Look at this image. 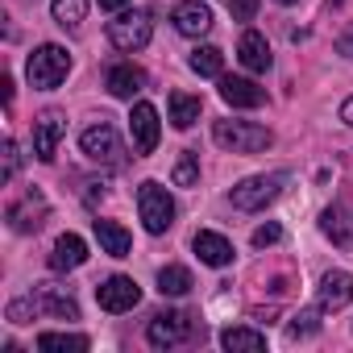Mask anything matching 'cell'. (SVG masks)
Returning a JSON list of instances; mask_svg holds the SVG:
<instances>
[{
    "label": "cell",
    "instance_id": "obj_1",
    "mask_svg": "<svg viewBox=\"0 0 353 353\" xmlns=\"http://www.w3.org/2000/svg\"><path fill=\"white\" fill-rule=\"evenodd\" d=\"M287 183H291V170L250 174V179H241V183L229 192V200H233V208H241V212H262L266 204H274V200L283 196Z\"/></svg>",
    "mask_w": 353,
    "mask_h": 353
},
{
    "label": "cell",
    "instance_id": "obj_2",
    "mask_svg": "<svg viewBox=\"0 0 353 353\" xmlns=\"http://www.w3.org/2000/svg\"><path fill=\"white\" fill-rule=\"evenodd\" d=\"M67 75H71V54H67V46H59V42L38 46V50L30 54V63H26V79H30V88H38V92H54Z\"/></svg>",
    "mask_w": 353,
    "mask_h": 353
},
{
    "label": "cell",
    "instance_id": "obj_3",
    "mask_svg": "<svg viewBox=\"0 0 353 353\" xmlns=\"http://www.w3.org/2000/svg\"><path fill=\"white\" fill-rule=\"evenodd\" d=\"M212 141L221 150H233V154H262V150L274 145V133L258 121H216Z\"/></svg>",
    "mask_w": 353,
    "mask_h": 353
},
{
    "label": "cell",
    "instance_id": "obj_4",
    "mask_svg": "<svg viewBox=\"0 0 353 353\" xmlns=\"http://www.w3.org/2000/svg\"><path fill=\"white\" fill-rule=\"evenodd\" d=\"M137 212H141L145 233H154V237L174 225V200H170V192H166L162 183H154V179H145V183L137 188Z\"/></svg>",
    "mask_w": 353,
    "mask_h": 353
},
{
    "label": "cell",
    "instance_id": "obj_5",
    "mask_svg": "<svg viewBox=\"0 0 353 353\" xmlns=\"http://www.w3.org/2000/svg\"><path fill=\"white\" fill-rule=\"evenodd\" d=\"M150 38H154V21H150V13H117V21H108V42L121 50V54H137V50H145L150 46Z\"/></svg>",
    "mask_w": 353,
    "mask_h": 353
},
{
    "label": "cell",
    "instance_id": "obj_6",
    "mask_svg": "<svg viewBox=\"0 0 353 353\" xmlns=\"http://www.w3.org/2000/svg\"><path fill=\"white\" fill-rule=\"evenodd\" d=\"M79 150H83L92 162H104V166H117V162L125 158V150H121V137H117V129H112L108 121H100V125L83 129V137H79Z\"/></svg>",
    "mask_w": 353,
    "mask_h": 353
},
{
    "label": "cell",
    "instance_id": "obj_7",
    "mask_svg": "<svg viewBox=\"0 0 353 353\" xmlns=\"http://www.w3.org/2000/svg\"><path fill=\"white\" fill-rule=\"evenodd\" d=\"M96 299H100L104 312L121 316V312H133V307L141 303V287H137L129 274H112V279H104V283L96 287Z\"/></svg>",
    "mask_w": 353,
    "mask_h": 353
},
{
    "label": "cell",
    "instance_id": "obj_8",
    "mask_svg": "<svg viewBox=\"0 0 353 353\" xmlns=\"http://www.w3.org/2000/svg\"><path fill=\"white\" fill-rule=\"evenodd\" d=\"M188 336H192V320L183 312H158L150 320V328H145V341L154 349H174V345H183Z\"/></svg>",
    "mask_w": 353,
    "mask_h": 353
},
{
    "label": "cell",
    "instance_id": "obj_9",
    "mask_svg": "<svg viewBox=\"0 0 353 353\" xmlns=\"http://www.w3.org/2000/svg\"><path fill=\"white\" fill-rule=\"evenodd\" d=\"M129 137H133V150L137 154H154L158 137H162V125H158V108L137 100L133 112H129Z\"/></svg>",
    "mask_w": 353,
    "mask_h": 353
},
{
    "label": "cell",
    "instance_id": "obj_10",
    "mask_svg": "<svg viewBox=\"0 0 353 353\" xmlns=\"http://www.w3.org/2000/svg\"><path fill=\"white\" fill-rule=\"evenodd\" d=\"M46 212H50L46 196L30 188L21 200H13V204H9V225H13L17 233H38V229L46 225Z\"/></svg>",
    "mask_w": 353,
    "mask_h": 353
},
{
    "label": "cell",
    "instance_id": "obj_11",
    "mask_svg": "<svg viewBox=\"0 0 353 353\" xmlns=\"http://www.w3.org/2000/svg\"><path fill=\"white\" fill-rule=\"evenodd\" d=\"M63 133H67V125H63L59 112H42L34 121V154H38V162H54Z\"/></svg>",
    "mask_w": 353,
    "mask_h": 353
},
{
    "label": "cell",
    "instance_id": "obj_12",
    "mask_svg": "<svg viewBox=\"0 0 353 353\" xmlns=\"http://www.w3.org/2000/svg\"><path fill=\"white\" fill-rule=\"evenodd\" d=\"M316 299H320L324 312H341V307H349V303H353V274H349V270H328V274L320 279Z\"/></svg>",
    "mask_w": 353,
    "mask_h": 353
},
{
    "label": "cell",
    "instance_id": "obj_13",
    "mask_svg": "<svg viewBox=\"0 0 353 353\" xmlns=\"http://www.w3.org/2000/svg\"><path fill=\"white\" fill-rule=\"evenodd\" d=\"M170 21H174V30H179L183 38H204L212 30V9L200 5V0H183V5H174Z\"/></svg>",
    "mask_w": 353,
    "mask_h": 353
},
{
    "label": "cell",
    "instance_id": "obj_14",
    "mask_svg": "<svg viewBox=\"0 0 353 353\" xmlns=\"http://www.w3.org/2000/svg\"><path fill=\"white\" fill-rule=\"evenodd\" d=\"M192 250H196V258H200L204 266H216V270L233 262V241L221 237V233H212V229H200V233L192 237Z\"/></svg>",
    "mask_w": 353,
    "mask_h": 353
},
{
    "label": "cell",
    "instance_id": "obj_15",
    "mask_svg": "<svg viewBox=\"0 0 353 353\" xmlns=\"http://www.w3.org/2000/svg\"><path fill=\"white\" fill-rule=\"evenodd\" d=\"M221 100L233 104V108H258L266 100V92L254 83V79H241V75H221Z\"/></svg>",
    "mask_w": 353,
    "mask_h": 353
},
{
    "label": "cell",
    "instance_id": "obj_16",
    "mask_svg": "<svg viewBox=\"0 0 353 353\" xmlns=\"http://www.w3.org/2000/svg\"><path fill=\"white\" fill-rule=\"evenodd\" d=\"M83 262H88V241L79 233H63L50 250V270L63 274V270H79Z\"/></svg>",
    "mask_w": 353,
    "mask_h": 353
},
{
    "label": "cell",
    "instance_id": "obj_17",
    "mask_svg": "<svg viewBox=\"0 0 353 353\" xmlns=\"http://www.w3.org/2000/svg\"><path fill=\"white\" fill-rule=\"evenodd\" d=\"M34 299H38V312L42 316H54V320H79V307H75V299L63 291V287H38L34 291Z\"/></svg>",
    "mask_w": 353,
    "mask_h": 353
},
{
    "label": "cell",
    "instance_id": "obj_18",
    "mask_svg": "<svg viewBox=\"0 0 353 353\" xmlns=\"http://www.w3.org/2000/svg\"><path fill=\"white\" fill-rule=\"evenodd\" d=\"M237 59L245 63V71H270V46H266V38L258 34V30H245L241 34V42H237Z\"/></svg>",
    "mask_w": 353,
    "mask_h": 353
},
{
    "label": "cell",
    "instance_id": "obj_19",
    "mask_svg": "<svg viewBox=\"0 0 353 353\" xmlns=\"http://www.w3.org/2000/svg\"><path fill=\"white\" fill-rule=\"evenodd\" d=\"M141 83H145V75H141L133 63H117V67L108 71V79H104V88H108L117 100H133V96L141 92Z\"/></svg>",
    "mask_w": 353,
    "mask_h": 353
},
{
    "label": "cell",
    "instance_id": "obj_20",
    "mask_svg": "<svg viewBox=\"0 0 353 353\" xmlns=\"http://www.w3.org/2000/svg\"><path fill=\"white\" fill-rule=\"evenodd\" d=\"M92 229H96V241H100V250H104L108 258H125V254H129L133 237H129L125 225H117V221H92Z\"/></svg>",
    "mask_w": 353,
    "mask_h": 353
},
{
    "label": "cell",
    "instance_id": "obj_21",
    "mask_svg": "<svg viewBox=\"0 0 353 353\" xmlns=\"http://www.w3.org/2000/svg\"><path fill=\"white\" fill-rule=\"evenodd\" d=\"M221 345H225L229 353H262V349H266V332L245 328V324H233V328L221 332Z\"/></svg>",
    "mask_w": 353,
    "mask_h": 353
},
{
    "label": "cell",
    "instance_id": "obj_22",
    "mask_svg": "<svg viewBox=\"0 0 353 353\" xmlns=\"http://www.w3.org/2000/svg\"><path fill=\"white\" fill-rule=\"evenodd\" d=\"M166 104H170V125L174 129H192L200 121V108H204L200 96H188V92H170Z\"/></svg>",
    "mask_w": 353,
    "mask_h": 353
},
{
    "label": "cell",
    "instance_id": "obj_23",
    "mask_svg": "<svg viewBox=\"0 0 353 353\" xmlns=\"http://www.w3.org/2000/svg\"><path fill=\"white\" fill-rule=\"evenodd\" d=\"M188 67H192L196 75H204V79H221V71H225V54H221L216 46H196V50L188 54Z\"/></svg>",
    "mask_w": 353,
    "mask_h": 353
},
{
    "label": "cell",
    "instance_id": "obj_24",
    "mask_svg": "<svg viewBox=\"0 0 353 353\" xmlns=\"http://www.w3.org/2000/svg\"><path fill=\"white\" fill-rule=\"evenodd\" d=\"M38 349L42 353H88V336L83 332H42Z\"/></svg>",
    "mask_w": 353,
    "mask_h": 353
},
{
    "label": "cell",
    "instance_id": "obj_25",
    "mask_svg": "<svg viewBox=\"0 0 353 353\" xmlns=\"http://www.w3.org/2000/svg\"><path fill=\"white\" fill-rule=\"evenodd\" d=\"M196 283H192V270L188 266H162L158 270V291L162 295H188Z\"/></svg>",
    "mask_w": 353,
    "mask_h": 353
},
{
    "label": "cell",
    "instance_id": "obj_26",
    "mask_svg": "<svg viewBox=\"0 0 353 353\" xmlns=\"http://www.w3.org/2000/svg\"><path fill=\"white\" fill-rule=\"evenodd\" d=\"M50 13L63 30H79L88 17V0H50Z\"/></svg>",
    "mask_w": 353,
    "mask_h": 353
},
{
    "label": "cell",
    "instance_id": "obj_27",
    "mask_svg": "<svg viewBox=\"0 0 353 353\" xmlns=\"http://www.w3.org/2000/svg\"><path fill=\"white\" fill-rule=\"evenodd\" d=\"M174 188H196L200 183V154L196 150H183L179 154V162H174Z\"/></svg>",
    "mask_w": 353,
    "mask_h": 353
},
{
    "label": "cell",
    "instance_id": "obj_28",
    "mask_svg": "<svg viewBox=\"0 0 353 353\" xmlns=\"http://www.w3.org/2000/svg\"><path fill=\"white\" fill-rule=\"evenodd\" d=\"M320 312H324V307H307V312H299V316L287 324V336H291V341H307V336H316V332H320Z\"/></svg>",
    "mask_w": 353,
    "mask_h": 353
},
{
    "label": "cell",
    "instance_id": "obj_29",
    "mask_svg": "<svg viewBox=\"0 0 353 353\" xmlns=\"http://www.w3.org/2000/svg\"><path fill=\"white\" fill-rule=\"evenodd\" d=\"M279 241H283V229H279L274 221L254 229V245H258V250H266V245H279Z\"/></svg>",
    "mask_w": 353,
    "mask_h": 353
},
{
    "label": "cell",
    "instance_id": "obj_30",
    "mask_svg": "<svg viewBox=\"0 0 353 353\" xmlns=\"http://www.w3.org/2000/svg\"><path fill=\"white\" fill-rule=\"evenodd\" d=\"M229 13H233V21H254L258 0H229Z\"/></svg>",
    "mask_w": 353,
    "mask_h": 353
},
{
    "label": "cell",
    "instance_id": "obj_31",
    "mask_svg": "<svg viewBox=\"0 0 353 353\" xmlns=\"http://www.w3.org/2000/svg\"><path fill=\"white\" fill-rule=\"evenodd\" d=\"M13 174H17V141L9 137V141H5V183L13 179Z\"/></svg>",
    "mask_w": 353,
    "mask_h": 353
},
{
    "label": "cell",
    "instance_id": "obj_32",
    "mask_svg": "<svg viewBox=\"0 0 353 353\" xmlns=\"http://www.w3.org/2000/svg\"><path fill=\"white\" fill-rule=\"evenodd\" d=\"M336 54H341V59H353V30L336 38Z\"/></svg>",
    "mask_w": 353,
    "mask_h": 353
},
{
    "label": "cell",
    "instance_id": "obj_33",
    "mask_svg": "<svg viewBox=\"0 0 353 353\" xmlns=\"http://www.w3.org/2000/svg\"><path fill=\"white\" fill-rule=\"evenodd\" d=\"M125 5H133V0H100V9H104V13H121Z\"/></svg>",
    "mask_w": 353,
    "mask_h": 353
},
{
    "label": "cell",
    "instance_id": "obj_34",
    "mask_svg": "<svg viewBox=\"0 0 353 353\" xmlns=\"http://www.w3.org/2000/svg\"><path fill=\"white\" fill-rule=\"evenodd\" d=\"M341 121H345V125H353V96L341 104Z\"/></svg>",
    "mask_w": 353,
    "mask_h": 353
},
{
    "label": "cell",
    "instance_id": "obj_35",
    "mask_svg": "<svg viewBox=\"0 0 353 353\" xmlns=\"http://www.w3.org/2000/svg\"><path fill=\"white\" fill-rule=\"evenodd\" d=\"M279 5H295V0H279Z\"/></svg>",
    "mask_w": 353,
    "mask_h": 353
}]
</instances>
